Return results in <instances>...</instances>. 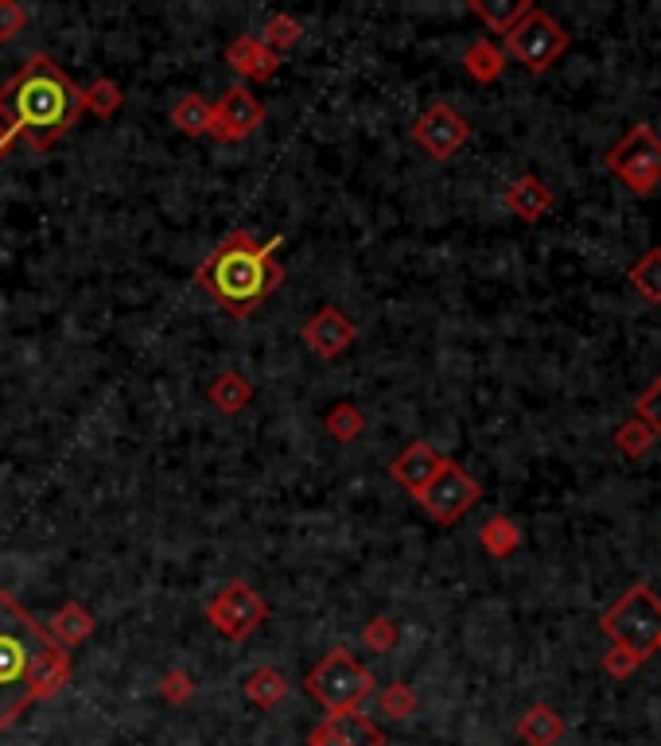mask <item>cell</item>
I'll return each instance as SVG.
<instances>
[{
  "mask_svg": "<svg viewBox=\"0 0 661 746\" xmlns=\"http://www.w3.org/2000/svg\"><path fill=\"white\" fill-rule=\"evenodd\" d=\"M71 681V653L39 626L9 591H0V731L24 711L51 700Z\"/></svg>",
  "mask_w": 661,
  "mask_h": 746,
  "instance_id": "6da1fadb",
  "label": "cell"
},
{
  "mask_svg": "<svg viewBox=\"0 0 661 746\" xmlns=\"http://www.w3.org/2000/svg\"><path fill=\"white\" fill-rule=\"evenodd\" d=\"M82 109V89L59 71L51 55H32L16 79L0 86V117L36 152L51 148L71 124H79Z\"/></svg>",
  "mask_w": 661,
  "mask_h": 746,
  "instance_id": "7a4b0ae2",
  "label": "cell"
},
{
  "mask_svg": "<svg viewBox=\"0 0 661 746\" xmlns=\"http://www.w3.org/2000/svg\"><path fill=\"white\" fill-rule=\"evenodd\" d=\"M280 238L257 241L250 230H233L218 241V249L199 268V288H203L226 315L245 320L285 280V265L277 261Z\"/></svg>",
  "mask_w": 661,
  "mask_h": 746,
  "instance_id": "3957f363",
  "label": "cell"
},
{
  "mask_svg": "<svg viewBox=\"0 0 661 746\" xmlns=\"http://www.w3.org/2000/svg\"><path fill=\"white\" fill-rule=\"evenodd\" d=\"M599 630L608 634L611 641H618V646H626L630 653H638L642 661L650 658L661 638V599L653 595V587H630L611 611H603Z\"/></svg>",
  "mask_w": 661,
  "mask_h": 746,
  "instance_id": "277c9868",
  "label": "cell"
},
{
  "mask_svg": "<svg viewBox=\"0 0 661 746\" xmlns=\"http://www.w3.org/2000/svg\"><path fill=\"white\" fill-rule=\"evenodd\" d=\"M304 684L308 696L335 715V711H358V703L374 693V673L347 649H330L327 658L308 673Z\"/></svg>",
  "mask_w": 661,
  "mask_h": 746,
  "instance_id": "5b68a950",
  "label": "cell"
},
{
  "mask_svg": "<svg viewBox=\"0 0 661 746\" xmlns=\"http://www.w3.org/2000/svg\"><path fill=\"white\" fill-rule=\"evenodd\" d=\"M502 55L509 59H518L529 74H545L564 51L573 44V36L564 32V24L556 16H549L545 9H529L518 24L509 27L506 36H502Z\"/></svg>",
  "mask_w": 661,
  "mask_h": 746,
  "instance_id": "8992f818",
  "label": "cell"
},
{
  "mask_svg": "<svg viewBox=\"0 0 661 746\" xmlns=\"http://www.w3.org/2000/svg\"><path fill=\"white\" fill-rule=\"evenodd\" d=\"M608 171L615 179H623L626 191L635 195H650L653 186L661 183V136L653 124H635L623 141L611 148Z\"/></svg>",
  "mask_w": 661,
  "mask_h": 746,
  "instance_id": "52a82bcc",
  "label": "cell"
},
{
  "mask_svg": "<svg viewBox=\"0 0 661 746\" xmlns=\"http://www.w3.org/2000/svg\"><path fill=\"white\" fill-rule=\"evenodd\" d=\"M479 497H483L479 482H474L456 459H444V462H440L436 479L420 490L417 502L424 506V514H429L432 521L456 525V521H464L474 506H479Z\"/></svg>",
  "mask_w": 661,
  "mask_h": 746,
  "instance_id": "ba28073f",
  "label": "cell"
},
{
  "mask_svg": "<svg viewBox=\"0 0 661 746\" xmlns=\"http://www.w3.org/2000/svg\"><path fill=\"white\" fill-rule=\"evenodd\" d=\"M206 618H211V626H215L223 638L242 641L268 618V606L245 579H230V583L218 587V595L206 603Z\"/></svg>",
  "mask_w": 661,
  "mask_h": 746,
  "instance_id": "9c48e42d",
  "label": "cell"
},
{
  "mask_svg": "<svg viewBox=\"0 0 661 746\" xmlns=\"http://www.w3.org/2000/svg\"><path fill=\"white\" fill-rule=\"evenodd\" d=\"M412 141L429 152L432 160H452L471 141V124H467L464 113H456V109L447 106V101H436V106H429L417 117Z\"/></svg>",
  "mask_w": 661,
  "mask_h": 746,
  "instance_id": "30bf717a",
  "label": "cell"
},
{
  "mask_svg": "<svg viewBox=\"0 0 661 746\" xmlns=\"http://www.w3.org/2000/svg\"><path fill=\"white\" fill-rule=\"evenodd\" d=\"M261 121H265V106L253 98V89L230 86L223 94V101L215 106V124H211V133H215L218 141H245Z\"/></svg>",
  "mask_w": 661,
  "mask_h": 746,
  "instance_id": "8fae6325",
  "label": "cell"
},
{
  "mask_svg": "<svg viewBox=\"0 0 661 746\" xmlns=\"http://www.w3.org/2000/svg\"><path fill=\"white\" fill-rule=\"evenodd\" d=\"M308 746H385V735L358 711H335L308 735Z\"/></svg>",
  "mask_w": 661,
  "mask_h": 746,
  "instance_id": "7c38bea8",
  "label": "cell"
},
{
  "mask_svg": "<svg viewBox=\"0 0 661 746\" xmlns=\"http://www.w3.org/2000/svg\"><path fill=\"white\" fill-rule=\"evenodd\" d=\"M354 335H358L354 323H350L339 308H320L312 320L304 323L308 350H312V354H320V358H339L342 350L354 342Z\"/></svg>",
  "mask_w": 661,
  "mask_h": 746,
  "instance_id": "4fadbf2b",
  "label": "cell"
},
{
  "mask_svg": "<svg viewBox=\"0 0 661 746\" xmlns=\"http://www.w3.org/2000/svg\"><path fill=\"white\" fill-rule=\"evenodd\" d=\"M440 462H444V455H440L436 447L424 444V440H412V444L389 462V474L397 479V486H405L409 494H420V490L436 479Z\"/></svg>",
  "mask_w": 661,
  "mask_h": 746,
  "instance_id": "5bb4252c",
  "label": "cell"
},
{
  "mask_svg": "<svg viewBox=\"0 0 661 746\" xmlns=\"http://www.w3.org/2000/svg\"><path fill=\"white\" fill-rule=\"evenodd\" d=\"M502 206H506L514 218H521V222H541V218L553 210V191H549V183L541 176L526 171V176H518L506 186Z\"/></svg>",
  "mask_w": 661,
  "mask_h": 746,
  "instance_id": "9a60e30c",
  "label": "cell"
},
{
  "mask_svg": "<svg viewBox=\"0 0 661 746\" xmlns=\"http://www.w3.org/2000/svg\"><path fill=\"white\" fill-rule=\"evenodd\" d=\"M226 62H230V67L242 74V79H253V82H265V79H273V74L280 71V55L268 51L257 36H238V39H233V44L226 47Z\"/></svg>",
  "mask_w": 661,
  "mask_h": 746,
  "instance_id": "2e32d148",
  "label": "cell"
},
{
  "mask_svg": "<svg viewBox=\"0 0 661 746\" xmlns=\"http://www.w3.org/2000/svg\"><path fill=\"white\" fill-rule=\"evenodd\" d=\"M564 731H568V723H564L561 711L549 708V703H533V708H526V715L518 720V735L526 738V746H561Z\"/></svg>",
  "mask_w": 661,
  "mask_h": 746,
  "instance_id": "e0dca14e",
  "label": "cell"
},
{
  "mask_svg": "<svg viewBox=\"0 0 661 746\" xmlns=\"http://www.w3.org/2000/svg\"><path fill=\"white\" fill-rule=\"evenodd\" d=\"M467 9H471L474 16L483 20L491 32H502V36H506L509 27L518 24V20L526 16L533 4H529V0H471Z\"/></svg>",
  "mask_w": 661,
  "mask_h": 746,
  "instance_id": "ac0fdd59",
  "label": "cell"
},
{
  "mask_svg": "<svg viewBox=\"0 0 661 746\" xmlns=\"http://www.w3.org/2000/svg\"><path fill=\"white\" fill-rule=\"evenodd\" d=\"M464 67L474 82H494V79H502V71H506V55H502V47H494L491 39H474V44L464 51Z\"/></svg>",
  "mask_w": 661,
  "mask_h": 746,
  "instance_id": "d6986e66",
  "label": "cell"
},
{
  "mask_svg": "<svg viewBox=\"0 0 661 746\" xmlns=\"http://www.w3.org/2000/svg\"><path fill=\"white\" fill-rule=\"evenodd\" d=\"M253 389L250 382H245L238 370H226L223 377H218L215 385H211V405H215L218 412H226V417H233V412H242L245 405H250Z\"/></svg>",
  "mask_w": 661,
  "mask_h": 746,
  "instance_id": "ffe728a7",
  "label": "cell"
},
{
  "mask_svg": "<svg viewBox=\"0 0 661 746\" xmlns=\"http://www.w3.org/2000/svg\"><path fill=\"white\" fill-rule=\"evenodd\" d=\"M479 544H483L491 556H509V552L518 549L521 544V529H518V521L514 517H506V514H494L491 521L479 529Z\"/></svg>",
  "mask_w": 661,
  "mask_h": 746,
  "instance_id": "44dd1931",
  "label": "cell"
},
{
  "mask_svg": "<svg viewBox=\"0 0 661 746\" xmlns=\"http://www.w3.org/2000/svg\"><path fill=\"white\" fill-rule=\"evenodd\" d=\"M171 124H176L179 133L203 136V133H211V124H215V109L206 106L199 94H188V98L176 101V109H171Z\"/></svg>",
  "mask_w": 661,
  "mask_h": 746,
  "instance_id": "7402d4cb",
  "label": "cell"
},
{
  "mask_svg": "<svg viewBox=\"0 0 661 746\" xmlns=\"http://www.w3.org/2000/svg\"><path fill=\"white\" fill-rule=\"evenodd\" d=\"M626 280L646 303H661V249H650L646 257H638L626 273Z\"/></svg>",
  "mask_w": 661,
  "mask_h": 746,
  "instance_id": "603a6c76",
  "label": "cell"
},
{
  "mask_svg": "<svg viewBox=\"0 0 661 746\" xmlns=\"http://www.w3.org/2000/svg\"><path fill=\"white\" fill-rule=\"evenodd\" d=\"M245 696H250L257 708H277V703L288 696V681L277 673V669H253V673L245 676Z\"/></svg>",
  "mask_w": 661,
  "mask_h": 746,
  "instance_id": "cb8c5ba5",
  "label": "cell"
},
{
  "mask_svg": "<svg viewBox=\"0 0 661 746\" xmlns=\"http://www.w3.org/2000/svg\"><path fill=\"white\" fill-rule=\"evenodd\" d=\"M653 444H658V435L650 432L646 420L630 417L615 428V447H618V455H626V459H646V455L653 452Z\"/></svg>",
  "mask_w": 661,
  "mask_h": 746,
  "instance_id": "d4e9b609",
  "label": "cell"
},
{
  "mask_svg": "<svg viewBox=\"0 0 661 746\" xmlns=\"http://www.w3.org/2000/svg\"><path fill=\"white\" fill-rule=\"evenodd\" d=\"M51 630L55 638H59V646H79L82 638H89V630H94V618H89V611H82L79 603H67L63 611H55L51 618Z\"/></svg>",
  "mask_w": 661,
  "mask_h": 746,
  "instance_id": "484cf974",
  "label": "cell"
},
{
  "mask_svg": "<svg viewBox=\"0 0 661 746\" xmlns=\"http://www.w3.org/2000/svg\"><path fill=\"white\" fill-rule=\"evenodd\" d=\"M300 36H304V27H300V20L296 16H268L265 20V32H261V44L268 47V51H285V47H292V44H300Z\"/></svg>",
  "mask_w": 661,
  "mask_h": 746,
  "instance_id": "4316f807",
  "label": "cell"
},
{
  "mask_svg": "<svg viewBox=\"0 0 661 746\" xmlns=\"http://www.w3.org/2000/svg\"><path fill=\"white\" fill-rule=\"evenodd\" d=\"M82 101H86V109H94L98 117H113L117 109H121V101H125V94H121L109 79H98L89 89H82Z\"/></svg>",
  "mask_w": 661,
  "mask_h": 746,
  "instance_id": "83f0119b",
  "label": "cell"
},
{
  "mask_svg": "<svg viewBox=\"0 0 661 746\" xmlns=\"http://www.w3.org/2000/svg\"><path fill=\"white\" fill-rule=\"evenodd\" d=\"M382 711L389 715V720H409L412 711H417V696H412L409 684H389L382 693Z\"/></svg>",
  "mask_w": 661,
  "mask_h": 746,
  "instance_id": "f1b7e54d",
  "label": "cell"
},
{
  "mask_svg": "<svg viewBox=\"0 0 661 746\" xmlns=\"http://www.w3.org/2000/svg\"><path fill=\"white\" fill-rule=\"evenodd\" d=\"M362 428H366V420H362V412L354 405H335V412L327 417V432L335 440H354Z\"/></svg>",
  "mask_w": 661,
  "mask_h": 746,
  "instance_id": "f546056e",
  "label": "cell"
},
{
  "mask_svg": "<svg viewBox=\"0 0 661 746\" xmlns=\"http://www.w3.org/2000/svg\"><path fill=\"white\" fill-rule=\"evenodd\" d=\"M642 665V658L638 653H630L626 646H618V641H611L608 653H603V673L618 676V681H626V676H635V669Z\"/></svg>",
  "mask_w": 661,
  "mask_h": 746,
  "instance_id": "4dcf8cb0",
  "label": "cell"
},
{
  "mask_svg": "<svg viewBox=\"0 0 661 746\" xmlns=\"http://www.w3.org/2000/svg\"><path fill=\"white\" fill-rule=\"evenodd\" d=\"M635 417H638V420H646V424H650V432L661 440V377L650 385V389L642 393V397H638Z\"/></svg>",
  "mask_w": 661,
  "mask_h": 746,
  "instance_id": "1f68e13d",
  "label": "cell"
},
{
  "mask_svg": "<svg viewBox=\"0 0 661 746\" xmlns=\"http://www.w3.org/2000/svg\"><path fill=\"white\" fill-rule=\"evenodd\" d=\"M362 641H366L370 649H377V653H389V649L397 646V626L389 618H374L362 630Z\"/></svg>",
  "mask_w": 661,
  "mask_h": 746,
  "instance_id": "d6a6232c",
  "label": "cell"
},
{
  "mask_svg": "<svg viewBox=\"0 0 661 746\" xmlns=\"http://www.w3.org/2000/svg\"><path fill=\"white\" fill-rule=\"evenodd\" d=\"M24 24H27V9H20L12 0H0V39H12Z\"/></svg>",
  "mask_w": 661,
  "mask_h": 746,
  "instance_id": "836d02e7",
  "label": "cell"
},
{
  "mask_svg": "<svg viewBox=\"0 0 661 746\" xmlns=\"http://www.w3.org/2000/svg\"><path fill=\"white\" fill-rule=\"evenodd\" d=\"M160 693L168 696V700H188L191 696V676L188 673H168L164 676V684H160Z\"/></svg>",
  "mask_w": 661,
  "mask_h": 746,
  "instance_id": "e575fe53",
  "label": "cell"
},
{
  "mask_svg": "<svg viewBox=\"0 0 661 746\" xmlns=\"http://www.w3.org/2000/svg\"><path fill=\"white\" fill-rule=\"evenodd\" d=\"M12 144H16V133H12L9 124H0V156H4V152H9Z\"/></svg>",
  "mask_w": 661,
  "mask_h": 746,
  "instance_id": "d590c367",
  "label": "cell"
},
{
  "mask_svg": "<svg viewBox=\"0 0 661 746\" xmlns=\"http://www.w3.org/2000/svg\"><path fill=\"white\" fill-rule=\"evenodd\" d=\"M653 653H661V638H658V649H653Z\"/></svg>",
  "mask_w": 661,
  "mask_h": 746,
  "instance_id": "8d00e7d4",
  "label": "cell"
}]
</instances>
